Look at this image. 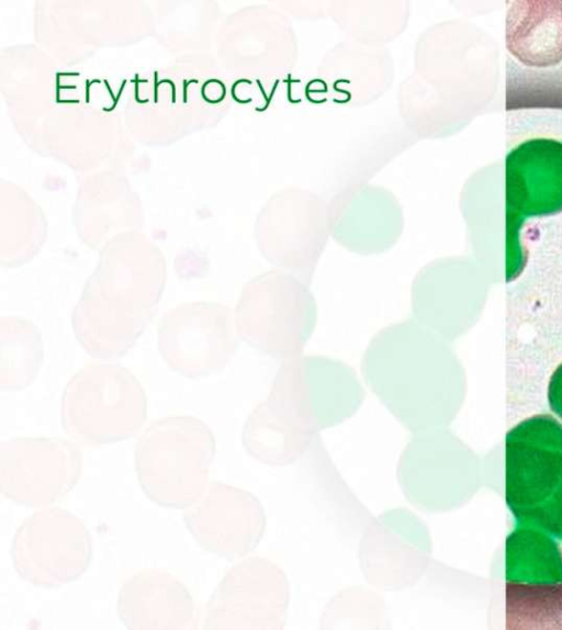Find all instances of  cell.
Returning a JSON list of instances; mask_svg holds the SVG:
<instances>
[{
  "label": "cell",
  "instance_id": "6da1fadb",
  "mask_svg": "<svg viewBox=\"0 0 562 630\" xmlns=\"http://www.w3.org/2000/svg\"><path fill=\"white\" fill-rule=\"evenodd\" d=\"M165 283L164 258L149 244L130 240L105 250L72 313L79 344L95 359L126 353L151 322Z\"/></svg>",
  "mask_w": 562,
  "mask_h": 630
},
{
  "label": "cell",
  "instance_id": "7a4b0ae2",
  "mask_svg": "<svg viewBox=\"0 0 562 630\" xmlns=\"http://www.w3.org/2000/svg\"><path fill=\"white\" fill-rule=\"evenodd\" d=\"M367 385L407 430L431 429L446 408V357L431 331L414 319L387 325L361 362Z\"/></svg>",
  "mask_w": 562,
  "mask_h": 630
},
{
  "label": "cell",
  "instance_id": "3957f363",
  "mask_svg": "<svg viewBox=\"0 0 562 630\" xmlns=\"http://www.w3.org/2000/svg\"><path fill=\"white\" fill-rule=\"evenodd\" d=\"M216 443L211 428L190 415L151 421L135 445V470L147 497L184 509L207 486Z\"/></svg>",
  "mask_w": 562,
  "mask_h": 630
},
{
  "label": "cell",
  "instance_id": "277c9868",
  "mask_svg": "<svg viewBox=\"0 0 562 630\" xmlns=\"http://www.w3.org/2000/svg\"><path fill=\"white\" fill-rule=\"evenodd\" d=\"M505 498L520 525L562 537V424L535 415L505 440Z\"/></svg>",
  "mask_w": 562,
  "mask_h": 630
},
{
  "label": "cell",
  "instance_id": "5b68a950",
  "mask_svg": "<svg viewBox=\"0 0 562 630\" xmlns=\"http://www.w3.org/2000/svg\"><path fill=\"white\" fill-rule=\"evenodd\" d=\"M147 417L142 383L125 367L88 363L67 382L60 403L65 432L85 446H101L135 436Z\"/></svg>",
  "mask_w": 562,
  "mask_h": 630
},
{
  "label": "cell",
  "instance_id": "8992f818",
  "mask_svg": "<svg viewBox=\"0 0 562 630\" xmlns=\"http://www.w3.org/2000/svg\"><path fill=\"white\" fill-rule=\"evenodd\" d=\"M317 317L310 285L282 269L252 278L243 289L234 319L238 336L276 359L301 355Z\"/></svg>",
  "mask_w": 562,
  "mask_h": 630
},
{
  "label": "cell",
  "instance_id": "52a82bcc",
  "mask_svg": "<svg viewBox=\"0 0 562 630\" xmlns=\"http://www.w3.org/2000/svg\"><path fill=\"white\" fill-rule=\"evenodd\" d=\"M10 553L23 581L56 588L86 573L92 560V539L79 517L50 507L23 520L13 536Z\"/></svg>",
  "mask_w": 562,
  "mask_h": 630
},
{
  "label": "cell",
  "instance_id": "ba28073f",
  "mask_svg": "<svg viewBox=\"0 0 562 630\" xmlns=\"http://www.w3.org/2000/svg\"><path fill=\"white\" fill-rule=\"evenodd\" d=\"M363 398V387L350 365L301 355L281 365L269 396L314 431L349 418Z\"/></svg>",
  "mask_w": 562,
  "mask_h": 630
},
{
  "label": "cell",
  "instance_id": "9c48e42d",
  "mask_svg": "<svg viewBox=\"0 0 562 630\" xmlns=\"http://www.w3.org/2000/svg\"><path fill=\"white\" fill-rule=\"evenodd\" d=\"M236 335L234 313L228 306L218 302H189L162 315L157 345L171 370L199 379L226 367L236 350Z\"/></svg>",
  "mask_w": 562,
  "mask_h": 630
},
{
  "label": "cell",
  "instance_id": "30bf717a",
  "mask_svg": "<svg viewBox=\"0 0 562 630\" xmlns=\"http://www.w3.org/2000/svg\"><path fill=\"white\" fill-rule=\"evenodd\" d=\"M82 453L76 442L50 437H18L0 442V492L29 507L59 502L77 485Z\"/></svg>",
  "mask_w": 562,
  "mask_h": 630
},
{
  "label": "cell",
  "instance_id": "8fae6325",
  "mask_svg": "<svg viewBox=\"0 0 562 630\" xmlns=\"http://www.w3.org/2000/svg\"><path fill=\"white\" fill-rule=\"evenodd\" d=\"M261 517L251 494L220 482L207 484L183 513L186 527L199 545L227 560L240 558L256 545Z\"/></svg>",
  "mask_w": 562,
  "mask_h": 630
},
{
  "label": "cell",
  "instance_id": "7c38bea8",
  "mask_svg": "<svg viewBox=\"0 0 562 630\" xmlns=\"http://www.w3.org/2000/svg\"><path fill=\"white\" fill-rule=\"evenodd\" d=\"M506 207L510 225L562 211V143L533 138L506 156Z\"/></svg>",
  "mask_w": 562,
  "mask_h": 630
},
{
  "label": "cell",
  "instance_id": "4fadbf2b",
  "mask_svg": "<svg viewBox=\"0 0 562 630\" xmlns=\"http://www.w3.org/2000/svg\"><path fill=\"white\" fill-rule=\"evenodd\" d=\"M117 615L127 629H187L196 609L186 585L172 574L150 569L130 576L117 597Z\"/></svg>",
  "mask_w": 562,
  "mask_h": 630
},
{
  "label": "cell",
  "instance_id": "5bb4252c",
  "mask_svg": "<svg viewBox=\"0 0 562 630\" xmlns=\"http://www.w3.org/2000/svg\"><path fill=\"white\" fill-rule=\"evenodd\" d=\"M506 45L521 63L548 67L562 60V1H515L506 18Z\"/></svg>",
  "mask_w": 562,
  "mask_h": 630
},
{
  "label": "cell",
  "instance_id": "9a60e30c",
  "mask_svg": "<svg viewBox=\"0 0 562 630\" xmlns=\"http://www.w3.org/2000/svg\"><path fill=\"white\" fill-rule=\"evenodd\" d=\"M257 559L233 566L222 578L205 607L209 629L247 628L265 617L267 571Z\"/></svg>",
  "mask_w": 562,
  "mask_h": 630
},
{
  "label": "cell",
  "instance_id": "2e32d148",
  "mask_svg": "<svg viewBox=\"0 0 562 630\" xmlns=\"http://www.w3.org/2000/svg\"><path fill=\"white\" fill-rule=\"evenodd\" d=\"M505 577L510 583L562 584V551L553 536L519 524L506 539Z\"/></svg>",
  "mask_w": 562,
  "mask_h": 630
},
{
  "label": "cell",
  "instance_id": "e0dca14e",
  "mask_svg": "<svg viewBox=\"0 0 562 630\" xmlns=\"http://www.w3.org/2000/svg\"><path fill=\"white\" fill-rule=\"evenodd\" d=\"M346 205L336 216L334 233L349 249L361 254H373L389 248L401 230V215L390 200L362 202Z\"/></svg>",
  "mask_w": 562,
  "mask_h": 630
},
{
  "label": "cell",
  "instance_id": "ac0fdd59",
  "mask_svg": "<svg viewBox=\"0 0 562 630\" xmlns=\"http://www.w3.org/2000/svg\"><path fill=\"white\" fill-rule=\"evenodd\" d=\"M44 358L43 338L27 319L0 318V389L19 391L37 376Z\"/></svg>",
  "mask_w": 562,
  "mask_h": 630
},
{
  "label": "cell",
  "instance_id": "d6986e66",
  "mask_svg": "<svg viewBox=\"0 0 562 630\" xmlns=\"http://www.w3.org/2000/svg\"><path fill=\"white\" fill-rule=\"evenodd\" d=\"M508 629H562V584L506 582Z\"/></svg>",
  "mask_w": 562,
  "mask_h": 630
},
{
  "label": "cell",
  "instance_id": "ffe728a7",
  "mask_svg": "<svg viewBox=\"0 0 562 630\" xmlns=\"http://www.w3.org/2000/svg\"><path fill=\"white\" fill-rule=\"evenodd\" d=\"M548 402L551 410L562 418V363L558 365L549 380Z\"/></svg>",
  "mask_w": 562,
  "mask_h": 630
},
{
  "label": "cell",
  "instance_id": "44dd1931",
  "mask_svg": "<svg viewBox=\"0 0 562 630\" xmlns=\"http://www.w3.org/2000/svg\"><path fill=\"white\" fill-rule=\"evenodd\" d=\"M562 538V537H561Z\"/></svg>",
  "mask_w": 562,
  "mask_h": 630
}]
</instances>
